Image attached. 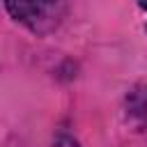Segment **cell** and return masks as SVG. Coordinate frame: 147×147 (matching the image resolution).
<instances>
[{
  "label": "cell",
  "mask_w": 147,
  "mask_h": 147,
  "mask_svg": "<svg viewBox=\"0 0 147 147\" xmlns=\"http://www.w3.org/2000/svg\"><path fill=\"white\" fill-rule=\"evenodd\" d=\"M60 0H7L9 14L34 32H44L55 23Z\"/></svg>",
  "instance_id": "1"
},
{
  "label": "cell",
  "mask_w": 147,
  "mask_h": 147,
  "mask_svg": "<svg viewBox=\"0 0 147 147\" xmlns=\"http://www.w3.org/2000/svg\"><path fill=\"white\" fill-rule=\"evenodd\" d=\"M138 5H140L142 9H147V0H138Z\"/></svg>",
  "instance_id": "2"
}]
</instances>
